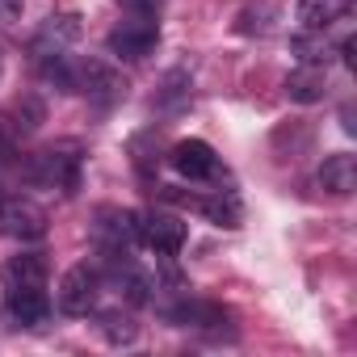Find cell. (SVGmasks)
<instances>
[{"label": "cell", "mask_w": 357, "mask_h": 357, "mask_svg": "<svg viewBox=\"0 0 357 357\" xmlns=\"http://www.w3.org/2000/svg\"><path fill=\"white\" fill-rule=\"evenodd\" d=\"M30 181L63 190V194H76V185H80V147L76 143H59V147L38 151L34 164H30Z\"/></svg>", "instance_id": "cell-1"}, {"label": "cell", "mask_w": 357, "mask_h": 357, "mask_svg": "<svg viewBox=\"0 0 357 357\" xmlns=\"http://www.w3.org/2000/svg\"><path fill=\"white\" fill-rule=\"evenodd\" d=\"M97 294H101V273L93 265H72L55 290V303L63 315H89L97 307Z\"/></svg>", "instance_id": "cell-2"}, {"label": "cell", "mask_w": 357, "mask_h": 357, "mask_svg": "<svg viewBox=\"0 0 357 357\" xmlns=\"http://www.w3.org/2000/svg\"><path fill=\"white\" fill-rule=\"evenodd\" d=\"M0 231L30 244L47 236V211L30 198H0Z\"/></svg>", "instance_id": "cell-3"}, {"label": "cell", "mask_w": 357, "mask_h": 357, "mask_svg": "<svg viewBox=\"0 0 357 357\" xmlns=\"http://www.w3.org/2000/svg\"><path fill=\"white\" fill-rule=\"evenodd\" d=\"M139 244H147L155 257H176L185 248V223L176 215H164V211L139 215Z\"/></svg>", "instance_id": "cell-4"}, {"label": "cell", "mask_w": 357, "mask_h": 357, "mask_svg": "<svg viewBox=\"0 0 357 357\" xmlns=\"http://www.w3.org/2000/svg\"><path fill=\"white\" fill-rule=\"evenodd\" d=\"M155 43H160V30L147 17H130L118 30H109V38H105L109 55H118V59H147L155 51Z\"/></svg>", "instance_id": "cell-5"}, {"label": "cell", "mask_w": 357, "mask_h": 357, "mask_svg": "<svg viewBox=\"0 0 357 357\" xmlns=\"http://www.w3.org/2000/svg\"><path fill=\"white\" fill-rule=\"evenodd\" d=\"M97 240H101V252L105 257L130 252L139 244V215L135 211H118V206L97 211Z\"/></svg>", "instance_id": "cell-6"}, {"label": "cell", "mask_w": 357, "mask_h": 357, "mask_svg": "<svg viewBox=\"0 0 357 357\" xmlns=\"http://www.w3.org/2000/svg\"><path fill=\"white\" fill-rule=\"evenodd\" d=\"M76 93H89L93 101L109 105V101H118V97L126 93V80H122L109 63L89 59V63H76Z\"/></svg>", "instance_id": "cell-7"}, {"label": "cell", "mask_w": 357, "mask_h": 357, "mask_svg": "<svg viewBox=\"0 0 357 357\" xmlns=\"http://www.w3.org/2000/svg\"><path fill=\"white\" fill-rule=\"evenodd\" d=\"M168 160H172V168L181 172V176H190V181H211V176L219 172V155L202 139H181V143L172 147Z\"/></svg>", "instance_id": "cell-8"}, {"label": "cell", "mask_w": 357, "mask_h": 357, "mask_svg": "<svg viewBox=\"0 0 357 357\" xmlns=\"http://www.w3.org/2000/svg\"><path fill=\"white\" fill-rule=\"evenodd\" d=\"M5 311L13 324L22 328H43L51 319V298L47 286H30V290H5Z\"/></svg>", "instance_id": "cell-9"}, {"label": "cell", "mask_w": 357, "mask_h": 357, "mask_svg": "<svg viewBox=\"0 0 357 357\" xmlns=\"http://www.w3.org/2000/svg\"><path fill=\"white\" fill-rule=\"evenodd\" d=\"M168 319H172L176 328H223L231 315H227L219 303H206V298H185V303L168 307Z\"/></svg>", "instance_id": "cell-10"}, {"label": "cell", "mask_w": 357, "mask_h": 357, "mask_svg": "<svg viewBox=\"0 0 357 357\" xmlns=\"http://www.w3.org/2000/svg\"><path fill=\"white\" fill-rule=\"evenodd\" d=\"M164 198L168 202H181V206H194V211H202L211 223H219V227H240V206H236V198H198V194H176V190H164Z\"/></svg>", "instance_id": "cell-11"}, {"label": "cell", "mask_w": 357, "mask_h": 357, "mask_svg": "<svg viewBox=\"0 0 357 357\" xmlns=\"http://www.w3.org/2000/svg\"><path fill=\"white\" fill-rule=\"evenodd\" d=\"M0 282H5V290H30V286H47V261H43L38 252L9 257V265L0 269Z\"/></svg>", "instance_id": "cell-12"}, {"label": "cell", "mask_w": 357, "mask_h": 357, "mask_svg": "<svg viewBox=\"0 0 357 357\" xmlns=\"http://www.w3.org/2000/svg\"><path fill=\"white\" fill-rule=\"evenodd\" d=\"M319 185H324L328 194H336V198L353 194V185H357V160H353L349 151L328 155V160L319 164Z\"/></svg>", "instance_id": "cell-13"}, {"label": "cell", "mask_w": 357, "mask_h": 357, "mask_svg": "<svg viewBox=\"0 0 357 357\" xmlns=\"http://www.w3.org/2000/svg\"><path fill=\"white\" fill-rule=\"evenodd\" d=\"M286 97H290V101H303V105L319 101V97H324V68L303 63L298 72H290V76H286Z\"/></svg>", "instance_id": "cell-14"}, {"label": "cell", "mask_w": 357, "mask_h": 357, "mask_svg": "<svg viewBox=\"0 0 357 357\" xmlns=\"http://www.w3.org/2000/svg\"><path fill=\"white\" fill-rule=\"evenodd\" d=\"M344 9H349V0H298V22L307 30H328L332 22H340Z\"/></svg>", "instance_id": "cell-15"}, {"label": "cell", "mask_w": 357, "mask_h": 357, "mask_svg": "<svg viewBox=\"0 0 357 357\" xmlns=\"http://www.w3.org/2000/svg\"><path fill=\"white\" fill-rule=\"evenodd\" d=\"M101 336L109 340V344H130L135 336H139V324L130 319V315H122V311H101Z\"/></svg>", "instance_id": "cell-16"}, {"label": "cell", "mask_w": 357, "mask_h": 357, "mask_svg": "<svg viewBox=\"0 0 357 357\" xmlns=\"http://www.w3.org/2000/svg\"><path fill=\"white\" fill-rule=\"evenodd\" d=\"M122 5H126V9H135L139 17H151V13L160 9V0H122Z\"/></svg>", "instance_id": "cell-17"}, {"label": "cell", "mask_w": 357, "mask_h": 357, "mask_svg": "<svg viewBox=\"0 0 357 357\" xmlns=\"http://www.w3.org/2000/svg\"><path fill=\"white\" fill-rule=\"evenodd\" d=\"M22 13V0H0V22H13Z\"/></svg>", "instance_id": "cell-18"}]
</instances>
